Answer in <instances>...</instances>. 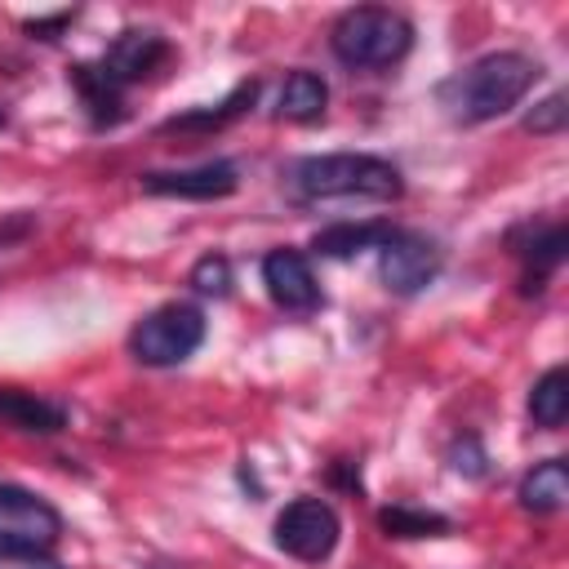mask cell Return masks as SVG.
Here are the masks:
<instances>
[{
    "instance_id": "obj_16",
    "label": "cell",
    "mask_w": 569,
    "mask_h": 569,
    "mask_svg": "<svg viewBox=\"0 0 569 569\" xmlns=\"http://www.w3.org/2000/svg\"><path fill=\"white\" fill-rule=\"evenodd\" d=\"M253 98H258V80H244V84H236V89H231V98H227V102H218L213 111H209V107H200V111H187V116L164 120L160 129H164V133H209V129H222V124H231L236 116H244V111L253 107Z\"/></svg>"
},
{
    "instance_id": "obj_14",
    "label": "cell",
    "mask_w": 569,
    "mask_h": 569,
    "mask_svg": "<svg viewBox=\"0 0 569 569\" xmlns=\"http://www.w3.org/2000/svg\"><path fill=\"white\" fill-rule=\"evenodd\" d=\"M520 507L525 511H533V516H551V511H560L565 507V498H569V467H565V458H547V462H538L525 480H520Z\"/></svg>"
},
{
    "instance_id": "obj_7",
    "label": "cell",
    "mask_w": 569,
    "mask_h": 569,
    "mask_svg": "<svg viewBox=\"0 0 569 569\" xmlns=\"http://www.w3.org/2000/svg\"><path fill=\"white\" fill-rule=\"evenodd\" d=\"M440 262H445V253H440V244H436L431 236H422V231H396V236L382 244L378 276H382V284H387L391 293L409 298V293L427 289V284L440 276Z\"/></svg>"
},
{
    "instance_id": "obj_21",
    "label": "cell",
    "mask_w": 569,
    "mask_h": 569,
    "mask_svg": "<svg viewBox=\"0 0 569 569\" xmlns=\"http://www.w3.org/2000/svg\"><path fill=\"white\" fill-rule=\"evenodd\" d=\"M569 124V98L556 89V93H547L529 116H525V129L529 133H560Z\"/></svg>"
},
{
    "instance_id": "obj_25",
    "label": "cell",
    "mask_w": 569,
    "mask_h": 569,
    "mask_svg": "<svg viewBox=\"0 0 569 569\" xmlns=\"http://www.w3.org/2000/svg\"><path fill=\"white\" fill-rule=\"evenodd\" d=\"M0 129H4V111H0Z\"/></svg>"
},
{
    "instance_id": "obj_24",
    "label": "cell",
    "mask_w": 569,
    "mask_h": 569,
    "mask_svg": "<svg viewBox=\"0 0 569 569\" xmlns=\"http://www.w3.org/2000/svg\"><path fill=\"white\" fill-rule=\"evenodd\" d=\"M71 22V13H53V18H31V22H22L31 36H40V40H58V31Z\"/></svg>"
},
{
    "instance_id": "obj_1",
    "label": "cell",
    "mask_w": 569,
    "mask_h": 569,
    "mask_svg": "<svg viewBox=\"0 0 569 569\" xmlns=\"http://www.w3.org/2000/svg\"><path fill=\"white\" fill-rule=\"evenodd\" d=\"M542 76V67L520 53V49H498V53H485L476 58L471 67H462L458 76H449L436 98L440 107L449 111V120L458 124H485V120H498L507 116L529 89L533 80Z\"/></svg>"
},
{
    "instance_id": "obj_12",
    "label": "cell",
    "mask_w": 569,
    "mask_h": 569,
    "mask_svg": "<svg viewBox=\"0 0 569 569\" xmlns=\"http://www.w3.org/2000/svg\"><path fill=\"white\" fill-rule=\"evenodd\" d=\"M396 236L391 222H329L311 236V249L320 258H356L365 249H382Z\"/></svg>"
},
{
    "instance_id": "obj_10",
    "label": "cell",
    "mask_w": 569,
    "mask_h": 569,
    "mask_svg": "<svg viewBox=\"0 0 569 569\" xmlns=\"http://www.w3.org/2000/svg\"><path fill=\"white\" fill-rule=\"evenodd\" d=\"M169 58V40L160 36V31H147V27H129V31H120L116 40H111V49L102 53V62H98V71L116 84V89H129V84H138V80H147L160 62Z\"/></svg>"
},
{
    "instance_id": "obj_20",
    "label": "cell",
    "mask_w": 569,
    "mask_h": 569,
    "mask_svg": "<svg viewBox=\"0 0 569 569\" xmlns=\"http://www.w3.org/2000/svg\"><path fill=\"white\" fill-rule=\"evenodd\" d=\"M191 289L204 293V298H227L231 293V262H227V253H204L191 267Z\"/></svg>"
},
{
    "instance_id": "obj_4",
    "label": "cell",
    "mask_w": 569,
    "mask_h": 569,
    "mask_svg": "<svg viewBox=\"0 0 569 569\" xmlns=\"http://www.w3.org/2000/svg\"><path fill=\"white\" fill-rule=\"evenodd\" d=\"M200 342H204V311L191 302H164V307L147 311L129 333L133 360H142L151 369L182 365Z\"/></svg>"
},
{
    "instance_id": "obj_5",
    "label": "cell",
    "mask_w": 569,
    "mask_h": 569,
    "mask_svg": "<svg viewBox=\"0 0 569 569\" xmlns=\"http://www.w3.org/2000/svg\"><path fill=\"white\" fill-rule=\"evenodd\" d=\"M338 533H342V520L325 498H293L276 516V547L307 565L329 560L338 547Z\"/></svg>"
},
{
    "instance_id": "obj_22",
    "label": "cell",
    "mask_w": 569,
    "mask_h": 569,
    "mask_svg": "<svg viewBox=\"0 0 569 569\" xmlns=\"http://www.w3.org/2000/svg\"><path fill=\"white\" fill-rule=\"evenodd\" d=\"M449 462H453V471H462V476H485V471H489V458H485V449H480V440H476V436L453 440Z\"/></svg>"
},
{
    "instance_id": "obj_15",
    "label": "cell",
    "mask_w": 569,
    "mask_h": 569,
    "mask_svg": "<svg viewBox=\"0 0 569 569\" xmlns=\"http://www.w3.org/2000/svg\"><path fill=\"white\" fill-rule=\"evenodd\" d=\"M325 107H329V84H325V76H316V71H289V76H284L280 98H276V111H280L284 120L311 124V120L325 116Z\"/></svg>"
},
{
    "instance_id": "obj_18",
    "label": "cell",
    "mask_w": 569,
    "mask_h": 569,
    "mask_svg": "<svg viewBox=\"0 0 569 569\" xmlns=\"http://www.w3.org/2000/svg\"><path fill=\"white\" fill-rule=\"evenodd\" d=\"M529 418H533L542 431L565 427V418H569V373H565L560 365L547 369V373L533 382V391H529Z\"/></svg>"
},
{
    "instance_id": "obj_19",
    "label": "cell",
    "mask_w": 569,
    "mask_h": 569,
    "mask_svg": "<svg viewBox=\"0 0 569 569\" xmlns=\"http://www.w3.org/2000/svg\"><path fill=\"white\" fill-rule=\"evenodd\" d=\"M378 525H382V533H391V538H440V533L453 529L449 516L422 511V507H382V511H378Z\"/></svg>"
},
{
    "instance_id": "obj_8",
    "label": "cell",
    "mask_w": 569,
    "mask_h": 569,
    "mask_svg": "<svg viewBox=\"0 0 569 569\" xmlns=\"http://www.w3.org/2000/svg\"><path fill=\"white\" fill-rule=\"evenodd\" d=\"M147 196H173V200H222L240 187V169L231 160H204L191 169H151L138 178Z\"/></svg>"
},
{
    "instance_id": "obj_23",
    "label": "cell",
    "mask_w": 569,
    "mask_h": 569,
    "mask_svg": "<svg viewBox=\"0 0 569 569\" xmlns=\"http://www.w3.org/2000/svg\"><path fill=\"white\" fill-rule=\"evenodd\" d=\"M0 569H62L49 551H31V547H0Z\"/></svg>"
},
{
    "instance_id": "obj_11",
    "label": "cell",
    "mask_w": 569,
    "mask_h": 569,
    "mask_svg": "<svg viewBox=\"0 0 569 569\" xmlns=\"http://www.w3.org/2000/svg\"><path fill=\"white\" fill-rule=\"evenodd\" d=\"M511 253L525 262V280H520V293H542L547 276L565 262V249H569V231L565 222H542V227H516L507 236Z\"/></svg>"
},
{
    "instance_id": "obj_13",
    "label": "cell",
    "mask_w": 569,
    "mask_h": 569,
    "mask_svg": "<svg viewBox=\"0 0 569 569\" xmlns=\"http://www.w3.org/2000/svg\"><path fill=\"white\" fill-rule=\"evenodd\" d=\"M0 418L18 431H36V436H53L67 427V409L44 400V396H31V391H18V387H0Z\"/></svg>"
},
{
    "instance_id": "obj_3",
    "label": "cell",
    "mask_w": 569,
    "mask_h": 569,
    "mask_svg": "<svg viewBox=\"0 0 569 569\" xmlns=\"http://www.w3.org/2000/svg\"><path fill=\"white\" fill-rule=\"evenodd\" d=\"M329 49L351 71H382V67H396L413 49V27L396 9L360 4V9H347L329 27Z\"/></svg>"
},
{
    "instance_id": "obj_6",
    "label": "cell",
    "mask_w": 569,
    "mask_h": 569,
    "mask_svg": "<svg viewBox=\"0 0 569 569\" xmlns=\"http://www.w3.org/2000/svg\"><path fill=\"white\" fill-rule=\"evenodd\" d=\"M62 538V516L31 489L0 485V547H31L49 551Z\"/></svg>"
},
{
    "instance_id": "obj_17",
    "label": "cell",
    "mask_w": 569,
    "mask_h": 569,
    "mask_svg": "<svg viewBox=\"0 0 569 569\" xmlns=\"http://www.w3.org/2000/svg\"><path fill=\"white\" fill-rule=\"evenodd\" d=\"M71 84L80 89V98H84L93 124H116V120L124 116V98H120L124 89H116L93 62H76V67H71Z\"/></svg>"
},
{
    "instance_id": "obj_2",
    "label": "cell",
    "mask_w": 569,
    "mask_h": 569,
    "mask_svg": "<svg viewBox=\"0 0 569 569\" xmlns=\"http://www.w3.org/2000/svg\"><path fill=\"white\" fill-rule=\"evenodd\" d=\"M289 191L298 200H333V196H369V200H396L405 191V178L391 160L365 156V151H333V156H307L289 164Z\"/></svg>"
},
{
    "instance_id": "obj_9",
    "label": "cell",
    "mask_w": 569,
    "mask_h": 569,
    "mask_svg": "<svg viewBox=\"0 0 569 569\" xmlns=\"http://www.w3.org/2000/svg\"><path fill=\"white\" fill-rule=\"evenodd\" d=\"M262 284H267L271 302L293 311V316H307L325 302V293L316 284V271H311L307 253H298V249H271L262 258Z\"/></svg>"
}]
</instances>
